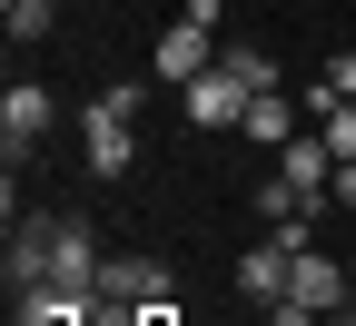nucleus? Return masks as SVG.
<instances>
[{"mask_svg": "<svg viewBox=\"0 0 356 326\" xmlns=\"http://www.w3.org/2000/svg\"><path fill=\"white\" fill-rule=\"evenodd\" d=\"M139 109H149L139 79H109L99 99H89V119H79V138H89V178H119L129 158H139Z\"/></svg>", "mask_w": 356, "mask_h": 326, "instance_id": "obj_1", "label": "nucleus"}, {"mask_svg": "<svg viewBox=\"0 0 356 326\" xmlns=\"http://www.w3.org/2000/svg\"><path fill=\"white\" fill-rule=\"evenodd\" d=\"M149 70H159V79H178V89H188L198 70H218V30H208V20H188V10H178V20L159 30V50H149Z\"/></svg>", "mask_w": 356, "mask_h": 326, "instance_id": "obj_2", "label": "nucleus"}, {"mask_svg": "<svg viewBox=\"0 0 356 326\" xmlns=\"http://www.w3.org/2000/svg\"><path fill=\"white\" fill-rule=\"evenodd\" d=\"M248 99H257V89H248L228 60L188 79V119H198V129H248Z\"/></svg>", "mask_w": 356, "mask_h": 326, "instance_id": "obj_3", "label": "nucleus"}, {"mask_svg": "<svg viewBox=\"0 0 356 326\" xmlns=\"http://www.w3.org/2000/svg\"><path fill=\"white\" fill-rule=\"evenodd\" d=\"M346 297H356V277H346L337 257H317V247H297V277H287V307H297V316H337Z\"/></svg>", "mask_w": 356, "mask_h": 326, "instance_id": "obj_4", "label": "nucleus"}, {"mask_svg": "<svg viewBox=\"0 0 356 326\" xmlns=\"http://www.w3.org/2000/svg\"><path fill=\"white\" fill-rule=\"evenodd\" d=\"M287 277H297V247H287V238H257V247L238 257V297H248V307H287Z\"/></svg>", "mask_w": 356, "mask_h": 326, "instance_id": "obj_5", "label": "nucleus"}, {"mask_svg": "<svg viewBox=\"0 0 356 326\" xmlns=\"http://www.w3.org/2000/svg\"><path fill=\"white\" fill-rule=\"evenodd\" d=\"M159 297H168V267L159 257H99V307L129 316V307H159Z\"/></svg>", "mask_w": 356, "mask_h": 326, "instance_id": "obj_6", "label": "nucleus"}, {"mask_svg": "<svg viewBox=\"0 0 356 326\" xmlns=\"http://www.w3.org/2000/svg\"><path fill=\"white\" fill-rule=\"evenodd\" d=\"M50 119H60V99L40 79H10V89H0V138H10V158L30 149V138H50Z\"/></svg>", "mask_w": 356, "mask_h": 326, "instance_id": "obj_7", "label": "nucleus"}, {"mask_svg": "<svg viewBox=\"0 0 356 326\" xmlns=\"http://www.w3.org/2000/svg\"><path fill=\"white\" fill-rule=\"evenodd\" d=\"M277 178H297L307 198H327V178H337V149H327V138H307V129H297L287 149H277Z\"/></svg>", "mask_w": 356, "mask_h": 326, "instance_id": "obj_8", "label": "nucleus"}, {"mask_svg": "<svg viewBox=\"0 0 356 326\" xmlns=\"http://www.w3.org/2000/svg\"><path fill=\"white\" fill-rule=\"evenodd\" d=\"M0 267H10V297L40 287V277H50V218H40V227H10V257H0Z\"/></svg>", "mask_w": 356, "mask_h": 326, "instance_id": "obj_9", "label": "nucleus"}, {"mask_svg": "<svg viewBox=\"0 0 356 326\" xmlns=\"http://www.w3.org/2000/svg\"><path fill=\"white\" fill-rule=\"evenodd\" d=\"M248 138H257V149H267V158H277V149H287V138H297V109L277 99V89H257V99H248Z\"/></svg>", "mask_w": 356, "mask_h": 326, "instance_id": "obj_10", "label": "nucleus"}, {"mask_svg": "<svg viewBox=\"0 0 356 326\" xmlns=\"http://www.w3.org/2000/svg\"><path fill=\"white\" fill-rule=\"evenodd\" d=\"M307 109H317V138H327V149L356 158V99H307Z\"/></svg>", "mask_w": 356, "mask_h": 326, "instance_id": "obj_11", "label": "nucleus"}, {"mask_svg": "<svg viewBox=\"0 0 356 326\" xmlns=\"http://www.w3.org/2000/svg\"><path fill=\"white\" fill-rule=\"evenodd\" d=\"M307 99H356V50H327V79L307 89Z\"/></svg>", "mask_w": 356, "mask_h": 326, "instance_id": "obj_12", "label": "nucleus"}, {"mask_svg": "<svg viewBox=\"0 0 356 326\" xmlns=\"http://www.w3.org/2000/svg\"><path fill=\"white\" fill-rule=\"evenodd\" d=\"M0 20H10V40H40L50 30V0H0Z\"/></svg>", "mask_w": 356, "mask_h": 326, "instance_id": "obj_13", "label": "nucleus"}, {"mask_svg": "<svg viewBox=\"0 0 356 326\" xmlns=\"http://www.w3.org/2000/svg\"><path fill=\"white\" fill-rule=\"evenodd\" d=\"M218 60H228L248 89H277V60H267V50H218Z\"/></svg>", "mask_w": 356, "mask_h": 326, "instance_id": "obj_14", "label": "nucleus"}, {"mask_svg": "<svg viewBox=\"0 0 356 326\" xmlns=\"http://www.w3.org/2000/svg\"><path fill=\"white\" fill-rule=\"evenodd\" d=\"M129 326H178V297H159V307H129Z\"/></svg>", "mask_w": 356, "mask_h": 326, "instance_id": "obj_15", "label": "nucleus"}, {"mask_svg": "<svg viewBox=\"0 0 356 326\" xmlns=\"http://www.w3.org/2000/svg\"><path fill=\"white\" fill-rule=\"evenodd\" d=\"M327 198H346V208H356V158H337V178H327Z\"/></svg>", "mask_w": 356, "mask_h": 326, "instance_id": "obj_16", "label": "nucleus"}, {"mask_svg": "<svg viewBox=\"0 0 356 326\" xmlns=\"http://www.w3.org/2000/svg\"><path fill=\"white\" fill-rule=\"evenodd\" d=\"M257 326H317V316H297V307H257Z\"/></svg>", "mask_w": 356, "mask_h": 326, "instance_id": "obj_17", "label": "nucleus"}, {"mask_svg": "<svg viewBox=\"0 0 356 326\" xmlns=\"http://www.w3.org/2000/svg\"><path fill=\"white\" fill-rule=\"evenodd\" d=\"M346 316H356V297H346Z\"/></svg>", "mask_w": 356, "mask_h": 326, "instance_id": "obj_18", "label": "nucleus"}, {"mask_svg": "<svg viewBox=\"0 0 356 326\" xmlns=\"http://www.w3.org/2000/svg\"><path fill=\"white\" fill-rule=\"evenodd\" d=\"M50 10H60V0H50Z\"/></svg>", "mask_w": 356, "mask_h": 326, "instance_id": "obj_19", "label": "nucleus"}]
</instances>
